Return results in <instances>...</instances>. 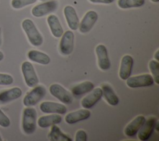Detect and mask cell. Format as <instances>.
Wrapping results in <instances>:
<instances>
[{
  "instance_id": "cell-5",
  "label": "cell",
  "mask_w": 159,
  "mask_h": 141,
  "mask_svg": "<svg viewBox=\"0 0 159 141\" xmlns=\"http://www.w3.org/2000/svg\"><path fill=\"white\" fill-rule=\"evenodd\" d=\"M21 70L25 82L29 87L34 88L39 83V78L32 63L27 61L23 62Z\"/></svg>"
},
{
  "instance_id": "cell-23",
  "label": "cell",
  "mask_w": 159,
  "mask_h": 141,
  "mask_svg": "<svg viewBox=\"0 0 159 141\" xmlns=\"http://www.w3.org/2000/svg\"><path fill=\"white\" fill-rule=\"evenodd\" d=\"M48 138L51 141H72V139L63 133L56 125H52L51 130L48 135Z\"/></svg>"
},
{
  "instance_id": "cell-4",
  "label": "cell",
  "mask_w": 159,
  "mask_h": 141,
  "mask_svg": "<svg viewBox=\"0 0 159 141\" xmlns=\"http://www.w3.org/2000/svg\"><path fill=\"white\" fill-rule=\"evenodd\" d=\"M126 84L130 88H138L152 86L154 80L151 75L143 74L129 77L126 80Z\"/></svg>"
},
{
  "instance_id": "cell-28",
  "label": "cell",
  "mask_w": 159,
  "mask_h": 141,
  "mask_svg": "<svg viewBox=\"0 0 159 141\" xmlns=\"http://www.w3.org/2000/svg\"><path fill=\"white\" fill-rule=\"evenodd\" d=\"M13 81L14 79L11 75L0 73V85H10Z\"/></svg>"
},
{
  "instance_id": "cell-30",
  "label": "cell",
  "mask_w": 159,
  "mask_h": 141,
  "mask_svg": "<svg viewBox=\"0 0 159 141\" xmlns=\"http://www.w3.org/2000/svg\"><path fill=\"white\" fill-rule=\"evenodd\" d=\"M87 137H88L87 134L84 130H79L76 133L75 140L76 141H86Z\"/></svg>"
},
{
  "instance_id": "cell-14",
  "label": "cell",
  "mask_w": 159,
  "mask_h": 141,
  "mask_svg": "<svg viewBox=\"0 0 159 141\" xmlns=\"http://www.w3.org/2000/svg\"><path fill=\"white\" fill-rule=\"evenodd\" d=\"M40 109L43 113L64 114L66 112L65 105L51 101H44L40 104Z\"/></svg>"
},
{
  "instance_id": "cell-22",
  "label": "cell",
  "mask_w": 159,
  "mask_h": 141,
  "mask_svg": "<svg viewBox=\"0 0 159 141\" xmlns=\"http://www.w3.org/2000/svg\"><path fill=\"white\" fill-rule=\"evenodd\" d=\"M27 57L32 61L41 65H48L50 62V58L48 55L35 50H30L27 53Z\"/></svg>"
},
{
  "instance_id": "cell-18",
  "label": "cell",
  "mask_w": 159,
  "mask_h": 141,
  "mask_svg": "<svg viewBox=\"0 0 159 141\" xmlns=\"http://www.w3.org/2000/svg\"><path fill=\"white\" fill-rule=\"evenodd\" d=\"M22 94L21 89L14 87L0 93V103L6 104L19 98Z\"/></svg>"
},
{
  "instance_id": "cell-1",
  "label": "cell",
  "mask_w": 159,
  "mask_h": 141,
  "mask_svg": "<svg viewBox=\"0 0 159 141\" xmlns=\"http://www.w3.org/2000/svg\"><path fill=\"white\" fill-rule=\"evenodd\" d=\"M22 27L26 34L29 42L32 45L39 47L43 43V37L31 19H24L22 22Z\"/></svg>"
},
{
  "instance_id": "cell-29",
  "label": "cell",
  "mask_w": 159,
  "mask_h": 141,
  "mask_svg": "<svg viewBox=\"0 0 159 141\" xmlns=\"http://www.w3.org/2000/svg\"><path fill=\"white\" fill-rule=\"evenodd\" d=\"M11 124L9 117L0 109V126L2 127H8Z\"/></svg>"
},
{
  "instance_id": "cell-11",
  "label": "cell",
  "mask_w": 159,
  "mask_h": 141,
  "mask_svg": "<svg viewBox=\"0 0 159 141\" xmlns=\"http://www.w3.org/2000/svg\"><path fill=\"white\" fill-rule=\"evenodd\" d=\"M95 51L98 57V63L99 68L103 71L108 70L111 67V62L106 47L102 44H99L96 47Z\"/></svg>"
},
{
  "instance_id": "cell-17",
  "label": "cell",
  "mask_w": 159,
  "mask_h": 141,
  "mask_svg": "<svg viewBox=\"0 0 159 141\" xmlns=\"http://www.w3.org/2000/svg\"><path fill=\"white\" fill-rule=\"evenodd\" d=\"M145 121L146 119L143 116L140 115L137 116L125 127L124 129L125 135L127 137H134L135 135Z\"/></svg>"
},
{
  "instance_id": "cell-35",
  "label": "cell",
  "mask_w": 159,
  "mask_h": 141,
  "mask_svg": "<svg viewBox=\"0 0 159 141\" xmlns=\"http://www.w3.org/2000/svg\"><path fill=\"white\" fill-rule=\"evenodd\" d=\"M3 59H4V54L1 51H0V61H1Z\"/></svg>"
},
{
  "instance_id": "cell-20",
  "label": "cell",
  "mask_w": 159,
  "mask_h": 141,
  "mask_svg": "<svg viewBox=\"0 0 159 141\" xmlns=\"http://www.w3.org/2000/svg\"><path fill=\"white\" fill-rule=\"evenodd\" d=\"M47 20L52 35L56 38L61 37L63 34V29L57 16L53 14L49 15Z\"/></svg>"
},
{
  "instance_id": "cell-34",
  "label": "cell",
  "mask_w": 159,
  "mask_h": 141,
  "mask_svg": "<svg viewBox=\"0 0 159 141\" xmlns=\"http://www.w3.org/2000/svg\"><path fill=\"white\" fill-rule=\"evenodd\" d=\"M2 44V30H1V27L0 26V47Z\"/></svg>"
},
{
  "instance_id": "cell-12",
  "label": "cell",
  "mask_w": 159,
  "mask_h": 141,
  "mask_svg": "<svg viewBox=\"0 0 159 141\" xmlns=\"http://www.w3.org/2000/svg\"><path fill=\"white\" fill-rule=\"evenodd\" d=\"M102 97V91L101 88H94L89 94H88L81 100V106L84 109H90L93 107L101 99Z\"/></svg>"
},
{
  "instance_id": "cell-19",
  "label": "cell",
  "mask_w": 159,
  "mask_h": 141,
  "mask_svg": "<svg viewBox=\"0 0 159 141\" xmlns=\"http://www.w3.org/2000/svg\"><path fill=\"white\" fill-rule=\"evenodd\" d=\"M62 117L58 114H51L40 117L37 120V124L41 128H47L53 125H57L61 122Z\"/></svg>"
},
{
  "instance_id": "cell-10",
  "label": "cell",
  "mask_w": 159,
  "mask_h": 141,
  "mask_svg": "<svg viewBox=\"0 0 159 141\" xmlns=\"http://www.w3.org/2000/svg\"><path fill=\"white\" fill-rule=\"evenodd\" d=\"M157 120L155 117H150L142 125L138 133V138L141 141L148 140L152 135Z\"/></svg>"
},
{
  "instance_id": "cell-15",
  "label": "cell",
  "mask_w": 159,
  "mask_h": 141,
  "mask_svg": "<svg viewBox=\"0 0 159 141\" xmlns=\"http://www.w3.org/2000/svg\"><path fill=\"white\" fill-rule=\"evenodd\" d=\"M63 13L70 29L76 30L79 27V18L75 8L70 5L66 6L63 9Z\"/></svg>"
},
{
  "instance_id": "cell-32",
  "label": "cell",
  "mask_w": 159,
  "mask_h": 141,
  "mask_svg": "<svg viewBox=\"0 0 159 141\" xmlns=\"http://www.w3.org/2000/svg\"><path fill=\"white\" fill-rule=\"evenodd\" d=\"M154 58L155 59V60L157 61H159V50H157V52H155V55H154Z\"/></svg>"
},
{
  "instance_id": "cell-27",
  "label": "cell",
  "mask_w": 159,
  "mask_h": 141,
  "mask_svg": "<svg viewBox=\"0 0 159 141\" xmlns=\"http://www.w3.org/2000/svg\"><path fill=\"white\" fill-rule=\"evenodd\" d=\"M37 0H12L11 6L14 9H19L35 3Z\"/></svg>"
},
{
  "instance_id": "cell-31",
  "label": "cell",
  "mask_w": 159,
  "mask_h": 141,
  "mask_svg": "<svg viewBox=\"0 0 159 141\" xmlns=\"http://www.w3.org/2000/svg\"><path fill=\"white\" fill-rule=\"evenodd\" d=\"M93 3H101V4H111L114 1V0H89Z\"/></svg>"
},
{
  "instance_id": "cell-36",
  "label": "cell",
  "mask_w": 159,
  "mask_h": 141,
  "mask_svg": "<svg viewBox=\"0 0 159 141\" xmlns=\"http://www.w3.org/2000/svg\"><path fill=\"white\" fill-rule=\"evenodd\" d=\"M151 1H152L153 2H158L159 1V0H150Z\"/></svg>"
},
{
  "instance_id": "cell-33",
  "label": "cell",
  "mask_w": 159,
  "mask_h": 141,
  "mask_svg": "<svg viewBox=\"0 0 159 141\" xmlns=\"http://www.w3.org/2000/svg\"><path fill=\"white\" fill-rule=\"evenodd\" d=\"M159 122L158 121H157L156 124H155V129L156 130V131L158 132V130H159Z\"/></svg>"
},
{
  "instance_id": "cell-6",
  "label": "cell",
  "mask_w": 159,
  "mask_h": 141,
  "mask_svg": "<svg viewBox=\"0 0 159 141\" xmlns=\"http://www.w3.org/2000/svg\"><path fill=\"white\" fill-rule=\"evenodd\" d=\"M58 2L55 0L48 1L35 6L32 9V14L36 17H41L54 12L58 7Z\"/></svg>"
},
{
  "instance_id": "cell-7",
  "label": "cell",
  "mask_w": 159,
  "mask_h": 141,
  "mask_svg": "<svg viewBox=\"0 0 159 141\" xmlns=\"http://www.w3.org/2000/svg\"><path fill=\"white\" fill-rule=\"evenodd\" d=\"M75 35L71 30H66L61 35L59 48L60 53L63 55H70L74 48Z\"/></svg>"
},
{
  "instance_id": "cell-37",
  "label": "cell",
  "mask_w": 159,
  "mask_h": 141,
  "mask_svg": "<svg viewBox=\"0 0 159 141\" xmlns=\"http://www.w3.org/2000/svg\"><path fill=\"white\" fill-rule=\"evenodd\" d=\"M2 139L1 136V135H0V141H2Z\"/></svg>"
},
{
  "instance_id": "cell-2",
  "label": "cell",
  "mask_w": 159,
  "mask_h": 141,
  "mask_svg": "<svg viewBox=\"0 0 159 141\" xmlns=\"http://www.w3.org/2000/svg\"><path fill=\"white\" fill-rule=\"evenodd\" d=\"M37 111L34 108L27 107L23 111L22 127L25 134L30 135L34 133L36 129Z\"/></svg>"
},
{
  "instance_id": "cell-24",
  "label": "cell",
  "mask_w": 159,
  "mask_h": 141,
  "mask_svg": "<svg viewBox=\"0 0 159 141\" xmlns=\"http://www.w3.org/2000/svg\"><path fill=\"white\" fill-rule=\"evenodd\" d=\"M94 88V85L92 82L86 81L73 87L71 89V93L73 95L78 96L91 92Z\"/></svg>"
},
{
  "instance_id": "cell-38",
  "label": "cell",
  "mask_w": 159,
  "mask_h": 141,
  "mask_svg": "<svg viewBox=\"0 0 159 141\" xmlns=\"http://www.w3.org/2000/svg\"><path fill=\"white\" fill-rule=\"evenodd\" d=\"M40 1H47V0H40Z\"/></svg>"
},
{
  "instance_id": "cell-13",
  "label": "cell",
  "mask_w": 159,
  "mask_h": 141,
  "mask_svg": "<svg viewBox=\"0 0 159 141\" xmlns=\"http://www.w3.org/2000/svg\"><path fill=\"white\" fill-rule=\"evenodd\" d=\"M133 65L134 59L130 55H125L122 57L119 71V75L120 79L126 80L130 76Z\"/></svg>"
},
{
  "instance_id": "cell-3",
  "label": "cell",
  "mask_w": 159,
  "mask_h": 141,
  "mask_svg": "<svg viewBox=\"0 0 159 141\" xmlns=\"http://www.w3.org/2000/svg\"><path fill=\"white\" fill-rule=\"evenodd\" d=\"M45 94L46 89L43 86H35L24 96L23 99V104L26 107L34 106L45 96Z\"/></svg>"
},
{
  "instance_id": "cell-26",
  "label": "cell",
  "mask_w": 159,
  "mask_h": 141,
  "mask_svg": "<svg viewBox=\"0 0 159 141\" xmlns=\"http://www.w3.org/2000/svg\"><path fill=\"white\" fill-rule=\"evenodd\" d=\"M149 69L152 74L154 82L159 84V62L155 60H152L148 63Z\"/></svg>"
},
{
  "instance_id": "cell-9",
  "label": "cell",
  "mask_w": 159,
  "mask_h": 141,
  "mask_svg": "<svg viewBox=\"0 0 159 141\" xmlns=\"http://www.w3.org/2000/svg\"><path fill=\"white\" fill-rule=\"evenodd\" d=\"M98 19V15L96 11H88L79 24L78 29L80 32L82 34H86L89 32L94 25Z\"/></svg>"
},
{
  "instance_id": "cell-16",
  "label": "cell",
  "mask_w": 159,
  "mask_h": 141,
  "mask_svg": "<svg viewBox=\"0 0 159 141\" xmlns=\"http://www.w3.org/2000/svg\"><path fill=\"white\" fill-rule=\"evenodd\" d=\"M91 112L88 109H81L67 114L65 117V121L69 124H73L80 121L86 120L89 118Z\"/></svg>"
},
{
  "instance_id": "cell-25",
  "label": "cell",
  "mask_w": 159,
  "mask_h": 141,
  "mask_svg": "<svg viewBox=\"0 0 159 141\" xmlns=\"http://www.w3.org/2000/svg\"><path fill=\"white\" fill-rule=\"evenodd\" d=\"M145 2V0H118L117 5L121 9H130L141 7Z\"/></svg>"
},
{
  "instance_id": "cell-21",
  "label": "cell",
  "mask_w": 159,
  "mask_h": 141,
  "mask_svg": "<svg viewBox=\"0 0 159 141\" xmlns=\"http://www.w3.org/2000/svg\"><path fill=\"white\" fill-rule=\"evenodd\" d=\"M101 89L102 91V96L110 105L116 106L119 104V99L109 84H103L101 86Z\"/></svg>"
},
{
  "instance_id": "cell-8",
  "label": "cell",
  "mask_w": 159,
  "mask_h": 141,
  "mask_svg": "<svg viewBox=\"0 0 159 141\" xmlns=\"http://www.w3.org/2000/svg\"><path fill=\"white\" fill-rule=\"evenodd\" d=\"M50 94L63 103L69 104L73 102L71 94L60 84L54 83L49 88Z\"/></svg>"
}]
</instances>
